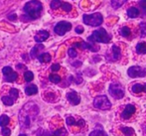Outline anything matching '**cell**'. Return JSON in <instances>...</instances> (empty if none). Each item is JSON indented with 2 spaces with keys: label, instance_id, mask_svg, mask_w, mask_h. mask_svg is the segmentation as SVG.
<instances>
[{
  "label": "cell",
  "instance_id": "cell-31",
  "mask_svg": "<svg viewBox=\"0 0 146 136\" xmlns=\"http://www.w3.org/2000/svg\"><path fill=\"white\" fill-rule=\"evenodd\" d=\"M18 96H19V92H18V90H16V88H11V90H10V96H11L14 100H17Z\"/></svg>",
  "mask_w": 146,
  "mask_h": 136
},
{
  "label": "cell",
  "instance_id": "cell-5",
  "mask_svg": "<svg viewBox=\"0 0 146 136\" xmlns=\"http://www.w3.org/2000/svg\"><path fill=\"white\" fill-rule=\"evenodd\" d=\"M94 107L102 109V110H108L111 107V102L108 100V96H98L94 100Z\"/></svg>",
  "mask_w": 146,
  "mask_h": 136
},
{
  "label": "cell",
  "instance_id": "cell-27",
  "mask_svg": "<svg viewBox=\"0 0 146 136\" xmlns=\"http://www.w3.org/2000/svg\"><path fill=\"white\" fill-rule=\"evenodd\" d=\"M49 80H50V82H54V84H59L61 82V77L58 75H55V74H52V75L49 76Z\"/></svg>",
  "mask_w": 146,
  "mask_h": 136
},
{
  "label": "cell",
  "instance_id": "cell-1",
  "mask_svg": "<svg viewBox=\"0 0 146 136\" xmlns=\"http://www.w3.org/2000/svg\"><path fill=\"white\" fill-rule=\"evenodd\" d=\"M39 114V107L34 102H28L22 107L19 112V122L22 128H28L31 126L32 120H34Z\"/></svg>",
  "mask_w": 146,
  "mask_h": 136
},
{
  "label": "cell",
  "instance_id": "cell-4",
  "mask_svg": "<svg viewBox=\"0 0 146 136\" xmlns=\"http://www.w3.org/2000/svg\"><path fill=\"white\" fill-rule=\"evenodd\" d=\"M83 20L85 22V24L90 26H94V27H96V26H100V24L104 21V17L100 13H94L90 14V15H84Z\"/></svg>",
  "mask_w": 146,
  "mask_h": 136
},
{
  "label": "cell",
  "instance_id": "cell-9",
  "mask_svg": "<svg viewBox=\"0 0 146 136\" xmlns=\"http://www.w3.org/2000/svg\"><path fill=\"white\" fill-rule=\"evenodd\" d=\"M2 73H3L4 79H5L6 82H15L18 78V74L16 73V72H14L10 67H4L3 70H2Z\"/></svg>",
  "mask_w": 146,
  "mask_h": 136
},
{
  "label": "cell",
  "instance_id": "cell-8",
  "mask_svg": "<svg viewBox=\"0 0 146 136\" xmlns=\"http://www.w3.org/2000/svg\"><path fill=\"white\" fill-rule=\"evenodd\" d=\"M72 29V24L69 23V22H59L56 26H55L54 30L56 32V34L60 35V36H63L65 35L67 32H69L70 30Z\"/></svg>",
  "mask_w": 146,
  "mask_h": 136
},
{
  "label": "cell",
  "instance_id": "cell-6",
  "mask_svg": "<svg viewBox=\"0 0 146 136\" xmlns=\"http://www.w3.org/2000/svg\"><path fill=\"white\" fill-rule=\"evenodd\" d=\"M110 94L115 100H121L124 96V88L120 84H111L108 88Z\"/></svg>",
  "mask_w": 146,
  "mask_h": 136
},
{
  "label": "cell",
  "instance_id": "cell-32",
  "mask_svg": "<svg viewBox=\"0 0 146 136\" xmlns=\"http://www.w3.org/2000/svg\"><path fill=\"white\" fill-rule=\"evenodd\" d=\"M61 5H62L61 0H53V1L51 2V8H52V9H57V8H59Z\"/></svg>",
  "mask_w": 146,
  "mask_h": 136
},
{
  "label": "cell",
  "instance_id": "cell-3",
  "mask_svg": "<svg viewBox=\"0 0 146 136\" xmlns=\"http://www.w3.org/2000/svg\"><path fill=\"white\" fill-rule=\"evenodd\" d=\"M88 40L92 41V42H96V43H108L110 41V37L104 28H100L98 30L94 31L88 37Z\"/></svg>",
  "mask_w": 146,
  "mask_h": 136
},
{
  "label": "cell",
  "instance_id": "cell-40",
  "mask_svg": "<svg viewBox=\"0 0 146 136\" xmlns=\"http://www.w3.org/2000/svg\"><path fill=\"white\" fill-rule=\"evenodd\" d=\"M40 136H53V134H50L49 132H47V131H44V132L42 133V135Z\"/></svg>",
  "mask_w": 146,
  "mask_h": 136
},
{
  "label": "cell",
  "instance_id": "cell-36",
  "mask_svg": "<svg viewBox=\"0 0 146 136\" xmlns=\"http://www.w3.org/2000/svg\"><path fill=\"white\" fill-rule=\"evenodd\" d=\"M1 134L3 136H10V134H11V130L6 128V127H3V129H2V131H1Z\"/></svg>",
  "mask_w": 146,
  "mask_h": 136
},
{
  "label": "cell",
  "instance_id": "cell-10",
  "mask_svg": "<svg viewBox=\"0 0 146 136\" xmlns=\"http://www.w3.org/2000/svg\"><path fill=\"white\" fill-rule=\"evenodd\" d=\"M135 110H136V108H135L134 105H132V104H127V105L125 106L124 110L121 113V118L122 119L130 118V117L132 116V114H134Z\"/></svg>",
  "mask_w": 146,
  "mask_h": 136
},
{
  "label": "cell",
  "instance_id": "cell-28",
  "mask_svg": "<svg viewBox=\"0 0 146 136\" xmlns=\"http://www.w3.org/2000/svg\"><path fill=\"white\" fill-rule=\"evenodd\" d=\"M131 34V30L128 27H122L120 29V35L123 37H128Z\"/></svg>",
  "mask_w": 146,
  "mask_h": 136
},
{
  "label": "cell",
  "instance_id": "cell-11",
  "mask_svg": "<svg viewBox=\"0 0 146 136\" xmlns=\"http://www.w3.org/2000/svg\"><path fill=\"white\" fill-rule=\"evenodd\" d=\"M67 98H68V100L71 102V104H73V105H77V104H79L80 102H81V98H80L79 94L76 92H74V90L73 92H70L69 94H67Z\"/></svg>",
  "mask_w": 146,
  "mask_h": 136
},
{
  "label": "cell",
  "instance_id": "cell-30",
  "mask_svg": "<svg viewBox=\"0 0 146 136\" xmlns=\"http://www.w3.org/2000/svg\"><path fill=\"white\" fill-rule=\"evenodd\" d=\"M68 132L65 128H61V129H58L56 130L54 133H53V136H67Z\"/></svg>",
  "mask_w": 146,
  "mask_h": 136
},
{
  "label": "cell",
  "instance_id": "cell-12",
  "mask_svg": "<svg viewBox=\"0 0 146 136\" xmlns=\"http://www.w3.org/2000/svg\"><path fill=\"white\" fill-rule=\"evenodd\" d=\"M49 38V32L48 31H45V30H41L35 35V41L38 43H42L44 41H46L47 39Z\"/></svg>",
  "mask_w": 146,
  "mask_h": 136
},
{
  "label": "cell",
  "instance_id": "cell-15",
  "mask_svg": "<svg viewBox=\"0 0 146 136\" xmlns=\"http://www.w3.org/2000/svg\"><path fill=\"white\" fill-rule=\"evenodd\" d=\"M38 92V88L35 84H29L25 88V94L27 96H33Z\"/></svg>",
  "mask_w": 146,
  "mask_h": 136
},
{
  "label": "cell",
  "instance_id": "cell-20",
  "mask_svg": "<svg viewBox=\"0 0 146 136\" xmlns=\"http://www.w3.org/2000/svg\"><path fill=\"white\" fill-rule=\"evenodd\" d=\"M120 130L124 134V136H134L135 134L134 129L131 128V127H122Z\"/></svg>",
  "mask_w": 146,
  "mask_h": 136
},
{
  "label": "cell",
  "instance_id": "cell-14",
  "mask_svg": "<svg viewBox=\"0 0 146 136\" xmlns=\"http://www.w3.org/2000/svg\"><path fill=\"white\" fill-rule=\"evenodd\" d=\"M88 136H108V133L102 129V127L98 124L96 129H94V131H92Z\"/></svg>",
  "mask_w": 146,
  "mask_h": 136
},
{
  "label": "cell",
  "instance_id": "cell-22",
  "mask_svg": "<svg viewBox=\"0 0 146 136\" xmlns=\"http://www.w3.org/2000/svg\"><path fill=\"white\" fill-rule=\"evenodd\" d=\"M10 122V118L6 114H3L0 116V126L5 127L6 125H8Z\"/></svg>",
  "mask_w": 146,
  "mask_h": 136
},
{
  "label": "cell",
  "instance_id": "cell-13",
  "mask_svg": "<svg viewBox=\"0 0 146 136\" xmlns=\"http://www.w3.org/2000/svg\"><path fill=\"white\" fill-rule=\"evenodd\" d=\"M66 121H67V124L70 125V126H72V125H77V126H84V125H85V121H84L83 119H80L79 121H77L73 116L67 117Z\"/></svg>",
  "mask_w": 146,
  "mask_h": 136
},
{
  "label": "cell",
  "instance_id": "cell-18",
  "mask_svg": "<svg viewBox=\"0 0 146 136\" xmlns=\"http://www.w3.org/2000/svg\"><path fill=\"white\" fill-rule=\"evenodd\" d=\"M136 52L141 55L146 54V43H144V42L138 43L136 46Z\"/></svg>",
  "mask_w": 146,
  "mask_h": 136
},
{
  "label": "cell",
  "instance_id": "cell-24",
  "mask_svg": "<svg viewBox=\"0 0 146 136\" xmlns=\"http://www.w3.org/2000/svg\"><path fill=\"white\" fill-rule=\"evenodd\" d=\"M43 48H44L43 45H37V46H35L34 48L32 49V51H31V57L36 58L37 56H38L39 50H41V49H43Z\"/></svg>",
  "mask_w": 146,
  "mask_h": 136
},
{
  "label": "cell",
  "instance_id": "cell-41",
  "mask_svg": "<svg viewBox=\"0 0 146 136\" xmlns=\"http://www.w3.org/2000/svg\"><path fill=\"white\" fill-rule=\"evenodd\" d=\"M144 92H146V84H144Z\"/></svg>",
  "mask_w": 146,
  "mask_h": 136
},
{
  "label": "cell",
  "instance_id": "cell-17",
  "mask_svg": "<svg viewBox=\"0 0 146 136\" xmlns=\"http://www.w3.org/2000/svg\"><path fill=\"white\" fill-rule=\"evenodd\" d=\"M37 58H38V60L41 63H49L51 61V56L48 53H43V54L38 55Z\"/></svg>",
  "mask_w": 146,
  "mask_h": 136
},
{
  "label": "cell",
  "instance_id": "cell-2",
  "mask_svg": "<svg viewBox=\"0 0 146 136\" xmlns=\"http://www.w3.org/2000/svg\"><path fill=\"white\" fill-rule=\"evenodd\" d=\"M43 10L42 3L38 0H31L24 6V11L30 19H37L41 16Z\"/></svg>",
  "mask_w": 146,
  "mask_h": 136
},
{
  "label": "cell",
  "instance_id": "cell-16",
  "mask_svg": "<svg viewBox=\"0 0 146 136\" xmlns=\"http://www.w3.org/2000/svg\"><path fill=\"white\" fill-rule=\"evenodd\" d=\"M139 10L137 9L136 7H130L128 10H127V15H128V17L130 18H136L139 16Z\"/></svg>",
  "mask_w": 146,
  "mask_h": 136
},
{
  "label": "cell",
  "instance_id": "cell-38",
  "mask_svg": "<svg viewBox=\"0 0 146 136\" xmlns=\"http://www.w3.org/2000/svg\"><path fill=\"white\" fill-rule=\"evenodd\" d=\"M76 32H77L78 34H82V33L84 32V28L82 27V26H78V27L76 28Z\"/></svg>",
  "mask_w": 146,
  "mask_h": 136
},
{
  "label": "cell",
  "instance_id": "cell-23",
  "mask_svg": "<svg viewBox=\"0 0 146 136\" xmlns=\"http://www.w3.org/2000/svg\"><path fill=\"white\" fill-rule=\"evenodd\" d=\"M112 55H113V59L114 60H118L120 58V49L118 46L113 45L112 46Z\"/></svg>",
  "mask_w": 146,
  "mask_h": 136
},
{
  "label": "cell",
  "instance_id": "cell-26",
  "mask_svg": "<svg viewBox=\"0 0 146 136\" xmlns=\"http://www.w3.org/2000/svg\"><path fill=\"white\" fill-rule=\"evenodd\" d=\"M138 4L140 6L141 13L143 14V17H146V0H140Z\"/></svg>",
  "mask_w": 146,
  "mask_h": 136
},
{
  "label": "cell",
  "instance_id": "cell-42",
  "mask_svg": "<svg viewBox=\"0 0 146 136\" xmlns=\"http://www.w3.org/2000/svg\"><path fill=\"white\" fill-rule=\"evenodd\" d=\"M19 136H27V135H25V134H20Z\"/></svg>",
  "mask_w": 146,
  "mask_h": 136
},
{
  "label": "cell",
  "instance_id": "cell-21",
  "mask_svg": "<svg viewBox=\"0 0 146 136\" xmlns=\"http://www.w3.org/2000/svg\"><path fill=\"white\" fill-rule=\"evenodd\" d=\"M2 102H3V103L5 104V105H8V106H11L14 104V102L15 100H13V98H11V96H2Z\"/></svg>",
  "mask_w": 146,
  "mask_h": 136
},
{
  "label": "cell",
  "instance_id": "cell-25",
  "mask_svg": "<svg viewBox=\"0 0 146 136\" xmlns=\"http://www.w3.org/2000/svg\"><path fill=\"white\" fill-rule=\"evenodd\" d=\"M128 0H111V5L113 8H119L120 6H122L125 2H127Z\"/></svg>",
  "mask_w": 146,
  "mask_h": 136
},
{
  "label": "cell",
  "instance_id": "cell-35",
  "mask_svg": "<svg viewBox=\"0 0 146 136\" xmlns=\"http://www.w3.org/2000/svg\"><path fill=\"white\" fill-rule=\"evenodd\" d=\"M68 54H69V56L71 58H76L77 57V51L75 50L74 48H70L69 49V51H68Z\"/></svg>",
  "mask_w": 146,
  "mask_h": 136
},
{
  "label": "cell",
  "instance_id": "cell-33",
  "mask_svg": "<svg viewBox=\"0 0 146 136\" xmlns=\"http://www.w3.org/2000/svg\"><path fill=\"white\" fill-rule=\"evenodd\" d=\"M62 8H63V10L64 11H66V12H70V11H72V5L70 3H62Z\"/></svg>",
  "mask_w": 146,
  "mask_h": 136
},
{
  "label": "cell",
  "instance_id": "cell-7",
  "mask_svg": "<svg viewBox=\"0 0 146 136\" xmlns=\"http://www.w3.org/2000/svg\"><path fill=\"white\" fill-rule=\"evenodd\" d=\"M127 74L130 78H143L146 76V71L141 67L133 66V67L129 68Z\"/></svg>",
  "mask_w": 146,
  "mask_h": 136
},
{
  "label": "cell",
  "instance_id": "cell-37",
  "mask_svg": "<svg viewBox=\"0 0 146 136\" xmlns=\"http://www.w3.org/2000/svg\"><path fill=\"white\" fill-rule=\"evenodd\" d=\"M60 65L59 64H54V65L52 66V67H51V70H52L53 72H57V71H59L60 70Z\"/></svg>",
  "mask_w": 146,
  "mask_h": 136
},
{
  "label": "cell",
  "instance_id": "cell-34",
  "mask_svg": "<svg viewBox=\"0 0 146 136\" xmlns=\"http://www.w3.org/2000/svg\"><path fill=\"white\" fill-rule=\"evenodd\" d=\"M139 28H140V36L145 37L146 36V23H141Z\"/></svg>",
  "mask_w": 146,
  "mask_h": 136
},
{
  "label": "cell",
  "instance_id": "cell-39",
  "mask_svg": "<svg viewBox=\"0 0 146 136\" xmlns=\"http://www.w3.org/2000/svg\"><path fill=\"white\" fill-rule=\"evenodd\" d=\"M8 18H9V20H15L17 18V16H16V14H12V15L8 16Z\"/></svg>",
  "mask_w": 146,
  "mask_h": 136
},
{
  "label": "cell",
  "instance_id": "cell-19",
  "mask_svg": "<svg viewBox=\"0 0 146 136\" xmlns=\"http://www.w3.org/2000/svg\"><path fill=\"white\" fill-rule=\"evenodd\" d=\"M134 94H139L141 92H144V84H135L132 86V88H131Z\"/></svg>",
  "mask_w": 146,
  "mask_h": 136
},
{
  "label": "cell",
  "instance_id": "cell-29",
  "mask_svg": "<svg viewBox=\"0 0 146 136\" xmlns=\"http://www.w3.org/2000/svg\"><path fill=\"white\" fill-rule=\"evenodd\" d=\"M24 79H25V81L27 82H30L31 81H33V79H34V75H33L32 72L27 71V72H25V74H24Z\"/></svg>",
  "mask_w": 146,
  "mask_h": 136
}]
</instances>
